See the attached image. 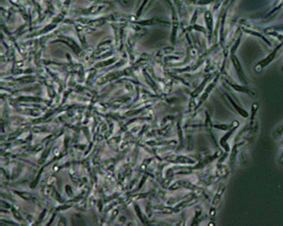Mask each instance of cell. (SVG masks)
<instances>
[{"instance_id":"cell-1","label":"cell","mask_w":283,"mask_h":226,"mask_svg":"<svg viewBox=\"0 0 283 226\" xmlns=\"http://www.w3.org/2000/svg\"><path fill=\"white\" fill-rule=\"evenodd\" d=\"M201 198V197H198L197 195H195L192 197L185 199V200L183 201L182 202L179 203V205H178L177 206L174 207L173 212L174 213H178L180 211H183L186 208L193 206L198 202H199Z\"/></svg>"},{"instance_id":"cell-2","label":"cell","mask_w":283,"mask_h":226,"mask_svg":"<svg viewBox=\"0 0 283 226\" xmlns=\"http://www.w3.org/2000/svg\"><path fill=\"white\" fill-rule=\"evenodd\" d=\"M165 161L173 163H181V164H194L195 161L192 160L185 156H177L170 155L167 156L165 158Z\"/></svg>"},{"instance_id":"cell-3","label":"cell","mask_w":283,"mask_h":226,"mask_svg":"<svg viewBox=\"0 0 283 226\" xmlns=\"http://www.w3.org/2000/svg\"><path fill=\"white\" fill-rule=\"evenodd\" d=\"M221 154H222V151H221V150H219V151H217L214 154V156H207L205 157L199 161V163L196 165L194 166V168H195V169H200V168H203L205 166L207 165L209 163L214 161L215 159L218 158L219 156L221 155Z\"/></svg>"},{"instance_id":"cell-4","label":"cell","mask_w":283,"mask_h":226,"mask_svg":"<svg viewBox=\"0 0 283 226\" xmlns=\"http://www.w3.org/2000/svg\"><path fill=\"white\" fill-rule=\"evenodd\" d=\"M193 132V126L191 125H186L185 128L186 146V149L189 151L191 150L193 148V139H192Z\"/></svg>"},{"instance_id":"cell-5","label":"cell","mask_w":283,"mask_h":226,"mask_svg":"<svg viewBox=\"0 0 283 226\" xmlns=\"http://www.w3.org/2000/svg\"><path fill=\"white\" fill-rule=\"evenodd\" d=\"M183 186L190 190H192L196 195H202L204 190L198 186H196L188 181H183Z\"/></svg>"},{"instance_id":"cell-6","label":"cell","mask_w":283,"mask_h":226,"mask_svg":"<svg viewBox=\"0 0 283 226\" xmlns=\"http://www.w3.org/2000/svg\"><path fill=\"white\" fill-rule=\"evenodd\" d=\"M174 174V171L173 169H169L167 170L166 177L164 179L162 182V186L163 188L166 189L169 186L171 181L173 179Z\"/></svg>"},{"instance_id":"cell-7","label":"cell","mask_w":283,"mask_h":226,"mask_svg":"<svg viewBox=\"0 0 283 226\" xmlns=\"http://www.w3.org/2000/svg\"><path fill=\"white\" fill-rule=\"evenodd\" d=\"M224 184H221L220 186H219V189L217 190V191L214 197V199L212 202V206H216L218 205L219 202L221 200V197L223 194V193L224 191Z\"/></svg>"},{"instance_id":"cell-8","label":"cell","mask_w":283,"mask_h":226,"mask_svg":"<svg viewBox=\"0 0 283 226\" xmlns=\"http://www.w3.org/2000/svg\"><path fill=\"white\" fill-rule=\"evenodd\" d=\"M175 174H189L192 172V168L187 166H176L173 168Z\"/></svg>"},{"instance_id":"cell-9","label":"cell","mask_w":283,"mask_h":226,"mask_svg":"<svg viewBox=\"0 0 283 226\" xmlns=\"http://www.w3.org/2000/svg\"><path fill=\"white\" fill-rule=\"evenodd\" d=\"M152 210L158 213L163 214H170L173 212V209L169 207L164 206H154L152 207Z\"/></svg>"},{"instance_id":"cell-10","label":"cell","mask_w":283,"mask_h":226,"mask_svg":"<svg viewBox=\"0 0 283 226\" xmlns=\"http://www.w3.org/2000/svg\"><path fill=\"white\" fill-rule=\"evenodd\" d=\"M61 39L63 40V42H65L69 46H70L73 49V50H74L75 52L76 53L78 54V53H79L80 51L79 47L78 46V45L75 43L73 40H71V39L68 38H66V37H62Z\"/></svg>"},{"instance_id":"cell-11","label":"cell","mask_w":283,"mask_h":226,"mask_svg":"<svg viewBox=\"0 0 283 226\" xmlns=\"http://www.w3.org/2000/svg\"><path fill=\"white\" fill-rule=\"evenodd\" d=\"M119 141H120V137H114L108 141V144L114 151H117L119 150L118 144L119 143Z\"/></svg>"},{"instance_id":"cell-12","label":"cell","mask_w":283,"mask_h":226,"mask_svg":"<svg viewBox=\"0 0 283 226\" xmlns=\"http://www.w3.org/2000/svg\"><path fill=\"white\" fill-rule=\"evenodd\" d=\"M73 225L75 226H84L85 225L84 220L79 215H74L72 217Z\"/></svg>"},{"instance_id":"cell-13","label":"cell","mask_w":283,"mask_h":226,"mask_svg":"<svg viewBox=\"0 0 283 226\" xmlns=\"http://www.w3.org/2000/svg\"><path fill=\"white\" fill-rule=\"evenodd\" d=\"M138 154H139V149L138 146H136L133 151L132 155L131 156V163L132 166H134L136 164V163L137 161L138 157Z\"/></svg>"},{"instance_id":"cell-14","label":"cell","mask_w":283,"mask_h":226,"mask_svg":"<svg viewBox=\"0 0 283 226\" xmlns=\"http://www.w3.org/2000/svg\"><path fill=\"white\" fill-rule=\"evenodd\" d=\"M134 210H135V211L136 212V213H137V216L138 217V218L140 219V220L142 221V222L143 223L146 224V223L147 222V218H146V217H145V216L143 215V214L142 213V211L140 210V207L138 206V205H136L134 206Z\"/></svg>"},{"instance_id":"cell-15","label":"cell","mask_w":283,"mask_h":226,"mask_svg":"<svg viewBox=\"0 0 283 226\" xmlns=\"http://www.w3.org/2000/svg\"><path fill=\"white\" fill-rule=\"evenodd\" d=\"M218 177H217V176H211L208 177L207 179L204 180V181H202V182L204 185L209 186L210 185L214 184V182H215V181H217Z\"/></svg>"},{"instance_id":"cell-16","label":"cell","mask_w":283,"mask_h":226,"mask_svg":"<svg viewBox=\"0 0 283 226\" xmlns=\"http://www.w3.org/2000/svg\"><path fill=\"white\" fill-rule=\"evenodd\" d=\"M43 171V168H42L40 170V171L38 172V174L37 175V176L35 177V179L33 180V181L32 182V183L30 184V187L32 188V189H34L35 187L37 184H38L39 182V180H40V175L42 174V172Z\"/></svg>"},{"instance_id":"cell-17","label":"cell","mask_w":283,"mask_h":226,"mask_svg":"<svg viewBox=\"0 0 283 226\" xmlns=\"http://www.w3.org/2000/svg\"><path fill=\"white\" fill-rule=\"evenodd\" d=\"M151 161H152V159H145V160H144L142 162V164L140 165V167H139L140 172H143L145 171V170L147 168V166L149 165V163H150Z\"/></svg>"},{"instance_id":"cell-18","label":"cell","mask_w":283,"mask_h":226,"mask_svg":"<svg viewBox=\"0 0 283 226\" xmlns=\"http://www.w3.org/2000/svg\"><path fill=\"white\" fill-rule=\"evenodd\" d=\"M50 149H51V148L50 147L49 148H47L43 152V153L42 154V157L40 158V160L38 161V164H42L43 163H44L46 159V158L48 157V156L49 155V154L50 151Z\"/></svg>"},{"instance_id":"cell-19","label":"cell","mask_w":283,"mask_h":226,"mask_svg":"<svg viewBox=\"0 0 283 226\" xmlns=\"http://www.w3.org/2000/svg\"><path fill=\"white\" fill-rule=\"evenodd\" d=\"M227 174V168L224 166H219L217 170V177H223L226 176Z\"/></svg>"},{"instance_id":"cell-20","label":"cell","mask_w":283,"mask_h":226,"mask_svg":"<svg viewBox=\"0 0 283 226\" xmlns=\"http://www.w3.org/2000/svg\"><path fill=\"white\" fill-rule=\"evenodd\" d=\"M205 126H206V130L209 132V133H211L212 128V125L211 118L210 117L209 115H207L206 121H205Z\"/></svg>"},{"instance_id":"cell-21","label":"cell","mask_w":283,"mask_h":226,"mask_svg":"<svg viewBox=\"0 0 283 226\" xmlns=\"http://www.w3.org/2000/svg\"><path fill=\"white\" fill-rule=\"evenodd\" d=\"M17 194L20 197L23 198L25 200H30L32 197V195L28 193V192H17Z\"/></svg>"},{"instance_id":"cell-22","label":"cell","mask_w":283,"mask_h":226,"mask_svg":"<svg viewBox=\"0 0 283 226\" xmlns=\"http://www.w3.org/2000/svg\"><path fill=\"white\" fill-rule=\"evenodd\" d=\"M181 186H183V181H178L173 184L169 189L170 190L174 191L179 189Z\"/></svg>"},{"instance_id":"cell-23","label":"cell","mask_w":283,"mask_h":226,"mask_svg":"<svg viewBox=\"0 0 283 226\" xmlns=\"http://www.w3.org/2000/svg\"><path fill=\"white\" fill-rule=\"evenodd\" d=\"M177 128H178V136H179V141H180V145H181V146H183V143L184 142V138H183V132H182V130L181 128V126H180V123H178V126H177Z\"/></svg>"},{"instance_id":"cell-24","label":"cell","mask_w":283,"mask_h":226,"mask_svg":"<svg viewBox=\"0 0 283 226\" xmlns=\"http://www.w3.org/2000/svg\"><path fill=\"white\" fill-rule=\"evenodd\" d=\"M23 132V130L22 129V128H20L18 130L16 131L15 132L11 133L9 136V138H8V139L9 140H12V139H15L16 138H17V137L18 136H20V134Z\"/></svg>"},{"instance_id":"cell-25","label":"cell","mask_w":283,"mask_h":226,"mask_svg":"<svg viewBox=\"0 0 283 226\" xmlns=\"http://www.w3.org/2000/svg\"><path fill=\"white\" fill-rule=\"evenodd\" d=\"M63 133V130H60L59 131L56 132L55 133H54L53 134L50 136L49 137H48V139L49 141H53V140H54L55 139H56L58 137H59V136H61Z\"/></svg>"},{"instance_id":"cell-26","label":"cell","mask_w":283,"mask_h":226,"mask_svg":"<svg viewBox=\"0 0 283 226\" xmlns=\"http://www.w3.org/2000/svg\"><path fill=\"white\" fill-rule=\"evenodd\" d=\"M171 128H172V125H170V124L168 125H167L166 127H165L164 128H163L162 130H160L159 131V133H159V134H160V135H163V136L165 135L171 130Z\"/></svg>"},{"instance_id":"cell-27","label":"cell","mask_w":283,"mask_h":226,"mask_svg":"<svg viewBox=\"0 0 283 226\" xmlns=\"http://www.w3.org/2000/svg\"><path fill=\"white\" fill-rule=\"evenodd\" d=\"M148 176H149V173L148 172H145L144 173V175L143 176L142 179H141V180H140V182H139V186H138V188L139 189H140L142 186H143L144 183L145 182L147 179H148Z\"/></svg>"},{"instance_id":"cell-28","label":"cell","mask_w":283,"mask_h":226,"mask_svg":"<svg viewBox=\"0 0 283 226\" xmlns=\"http://www.w3.org/2000/svg\"><path fill=\"white\" fill-rule=\"evenodd\" d=\"M45 130H46V128L45 127H34L32 128V131L35 133H41L45 131Z\"/></svg>"},{"instance_id":"cell-29","label":"cell","mask_w":283,"mask_h":226,"mask_svg":"<svg viewBox=\"0 0 283 226\" xmlns=\"http://www.w3.org/2000/svg\"><path fill=\"white\" fill-rule=\"evenodd\" d=\"M73 205V203L72 202H68L67 203H65L64 205L63 206H60L59 207V210H66L68 208H69L70 207H71Z\"/></svg>"},{"instance_id":"cell-30","label":"cell","mask_w":283,"mask_h":226,"mask_svg":"<svg viewBox=\"0 0 283 226\" xmlns=\"http://www.w3.org/2000/svg\"><path fill=\"white\" fill-rule=\"evenodd\" d=\"M125 175L127 176L128 178H129L132 174V170L131 167L128 165L125 166Z\"/></svg>"},{"instance_id":"cell-31","label":"cell","mask_w":283,"mask_h":226,"mask_svg":"<svg viewBox=\"0 0 283 226\" xmlns=\"http://www.w3.org/2000/svg\"><path fill=\"white\" fill-rule=\"evenodd\" d=\"M163 165H159V166H158V168L157 169V179L158 180H160V179L162 177V170H163Z\"/></svg>"},{"instance_id":"cell-32","label":"cell","mask_w":283,"mask_h":226,"mask_svg":"<svg viewBox=\"0 0 283 226\" xmlns=\"http://www.w3.org/2000/svg\"><path fill=\"white\" fill-rule=\"evenodd\" d=\"M65 191H66V192L68 196L69 197H71L73 196V192L72 191L71 187L69 185H66L65 186Z\"/></svg>"},{"instance_id":"cell-33","label":"cell","mask_w":283,"mask_h":226,"mask_svg":"<svg viewBox=\"0 0 283 226\" xmlns=\"http://www.w3.org/2000/svg\"><path fill=\"white\" fill-rule=\"evenodd\" d=\"M214 127L217 129L221 130H229L230 128V126H227V125H215Z\"/></svg>"},{"instance_id":"cell-34","label":"cell","mask_w":283,"mask_h":226,"mask_svg":"<svg viewBox=\"0 0 283 226\" xmlns=\"http://www.w3.org/2000/svg\"><path fill=\"white\" fill-rule=\"evenodd\" d=\"M12 211L13 216L16 219H17V220H20L21 219V216H20V213L17 211L15 208H13L12 209Z\"/></svg>"},{"instance_id":"cell-35","label":"cell","mask_w":283,"mask_h":226,"mask_svg":"<svg viewBox=\"0 0 283 226\" xmlns=\"http://www.w3.org/2000/svg\"><path fill=\"white\" fill-rule=\"evenodd\" d=\"M164 192L162 190H160V191L158 192V194H157V199L158 201H162L163 200L164 197Z\"/></svg>"},{"instance_id":"cell-36","label":"cell","mask_w":283,"mask_h":226,"mask_svg":"<svg viewBox=\"0 0 283 226\" xmlns=\"http://www.w3.org/2000/svg\"><path fill=\"white\" fill-rule=\"evenodd\" d=\"M114 163V159H111L107 161H105L104 162V167H109L112 166V164Z\"/></svg>"},{"instance_id":"cell-37","label":"cell","mask_w":283,"mask_h":226,"mask_svg":"<svg viewBox=\"0 0 283 226\" xmlns=\"http://www.w3.org/2000/svg\"><path fill=\"white\" fill-rule=\"evenodd\" d=\"M104 20H94V21L92 22V23H91V25H94V26H99V25H101L104 23Z\"/></svg>"},{"instance_id":"cell-38","label":"cell","mask_w":283,"mask_h":226,"mask_svg":"<svg viewBox=\"0 0 283 226\" xmlns=\"http://www.w3.org/2000/svg\"><path fill=\"white\" fill-rule=\"evenodd\" d=\"M66 224V220L65 217H61L60 218L59 221L58 222V226H65Z\"/></svg>"},{"instance_id":"cell-39","label":"cell","mask_w":283,"mask_h":226,"mask_svg":"<svg viewBox=\"0 0 283 226\" xmlns=\"http://www.w3.org/2000/svg\"><path fill=\"white\" fill-rule=\"evenodd\" d=\"M0 206L2 208H9L10 207V205L7 203V202H6L5 201H1L0 202Z\"/></svg>"},{"instance_id":"cell-40","label":"cell","mask_w":283,"mask_h":226,"mask_svg":"<svg viewBox=\"0 0 283 226\" xmlns=\"http://www.w3.org/2000/svg\"><path fill=\"white\" fill-rule=\"evenodd\" d=\"M117 196H118V195H117V194H114L113 195H112L111 196H109V197H108L107 198H106V199L104 200V201H106V202L111 201V200H112L114 199H115V198H116Z\"/></svg>"},{"instance_id":"cell-41","label":"cell","mask_w":283,"mask_h":226,"mask_svg":"<svg viewBox=\"0 0 283 226\" xmlns=\"http://www.w3.org/2000/svg\"><path fill=\"white\" fill-rule=\"evenodd\" d=\"M119 214V210H114V211L112 212V216H111V219L113 220L114 219V218L117 216V215Z\"/></svg>"},{"instance_id":"cell-42","label":"cell","mask_w":283,"mask_h":226,"mask_svg":"<svg viewBox=\"0 0 283 226\" xmlns=\"http://www.w3.org/2000/svg\"><path fill=\"white\" fill-rule=\"evenodd\" d=\"M43 145L41 144H40L35 147V151H38L42 150L43 149Z\"/></svg>"},{"instance_id":"cell-43","label":"cell","mask_w":283,"mask_h":226,"mask_svg":"<svg viewBox=\"0 0 283 226\" xmlns=\"http://www.w3.org/2000/svg\"><path fill=\"white\" fill-rule=\"evenodd\" d=\"M80 209L81 210H84L86 207V203L84 201L82 202L81 203H80L79 205H78Z\"/></svg>"},{"instance_id":"cell-44","label":"cell","mask_w":283,"mask_h":226,"mask_svg":"<svg viewBox=\"0 0 283 226\" xmlns=\"http://www.w3.org/2000/svg\"><path fill=\"white\" fill-rule=\"evenodd\" d=\"M215 213H216V210L214 208H211L210 211V216L211 217H214L215 216Z\"/></svg>"},{"instance_id":"cell-45","label":"cell","mask_w":283,"mask_h":226,"mask_svg":"<svg viewBox=\"0 0 283 226\" xmlns=\"http://www.w3.org/2000/svg\"><path fill=\"white\" fill-rule=\"evenodd\" d=\"M45 214V211H43V212H42V213L40 214V218H39V220H40V221H41V220H42L43 218V217H44Z\"/></svg>"},{"instance_id":"cell-46","label":"cell","mask_w":283,"mask_h":226,"mask_svg":"<svg viewBox=\"0 0 283 226\" xmlns=\"http://www.w3.org/2000/svg\"><path fill=\"white\" fill-rule=\"evenodd\" d=\"M97 206L99 207V208L100 211H101V209H102V203H101V201H99L98 203H97Z\"/></svg>"},{"instance_id":"cell-47","label":"cell","mask_w":283,"mask_h":226,"mask_svg":"<svg viewBox=\"0 0 283 226\" xmlns=\"http://www.w3.org/2000/svg\"><path fill=\"white\" fill-rule=\"evenodd\" d=\"M111 131H109L107 132H106V133L105 134V138H107L108 137H109V136H111Z\"/></svg>"},{"instance_id":"cell-48","label":"cell","mask_w":283,"mask_h":226,"mask_svg":"<svg viewBox=\"0 0 283 226\" xmlns=\"http://www.w3.org/2000/svg\"><path fill=\"white\" fill-rule=\"evenodd\" d=\"M41 122V119H36V120H35L34 121H33V123L34 124H37V123H39Z\"/></svg>"},{"instance_id":"cell-49","label":"cell","mask_w":283,"mask_h":226,"mask_svg":"<svg viewBox=\"0 0 283 226\" xmlns=\"http://www.w3.org/2000/svg\"><path fill=\"white\" fill-rule=\"evenodd\" d=\"M119 220H120L121 222H124L125 220H126V218L124 217V216H121V217H120V218H119Z\"/></svg>"},{"instance_id":"cell-50","label":"cell","mask_w":283,"mask_h":226,"mask_svg":"<svg viewBox=\"0 0 283 226\" xmlns=\"http://www.w3.org/2000/svg\"><path fill=\"white\" fill-rule=\"evenodd\" d=\"M102 139H103V138H102V137L101 136H99V137H97V140L98 141H101V140H102Z\"/></svg>"},{"instance_id":"cell-51","label":"cell","mask_w":283,"mask_h":226,"mask_svg":"<svg viewBox=\"0 0 283 226\" xmlns=\"http://www.w3.org/2000/svg\"><path fill=\"white\" fill-rule=\"evenodd\" d=\"M209 226H214L215 224H214V223H212V222H211V223H209Z\"/></svg>"}]
</instances>
